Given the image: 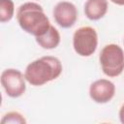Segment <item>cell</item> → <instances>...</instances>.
<instances>
[{
	"instance_id": "1",
	"label": "cell",
	"mask_w": 124,
	"mask_h": 124,
	"mask_svg": "<svg viewBox=\"0 0 124 124\" xmlns=\"http://www.w3.org/2000/svg\"><path fill=\"white\" fill-rule=\"evenodd\" d=\"M16 19L25 32L39 37L44 35L50 27L49 19L41 5L35 2H26L19 6Z\"/></svg>"
},
{
	"instance_id": "2",
	"label": "cell",
	"mask_w": 124,
	"mask_h": 124,
	"mask_svg": "<svg viewBox=\"0 0 124 124\" xmlns=\"http://www.w3.org/2000/svg\"><path fill=\"white\" fill-rule=\"evenodd\" d=\"M62 73V64L57 57L43 56L27 65L25 79L34 86H41L58 78Z\"/></svg>"
},
{
	"instance_id": "3",
	"label": "cell",
	"mask_w": 124,
	"mask_h": 124,
	"mask_svg": "<svg viewBox=\"0 0 124 124\" xmlns=\"http://www.w3.org/2000/svg\"><path fill=\"white\" fill-rule=\"evenodd\" d=\"M100 64L106 76H119L124 70L123 49L115 44L107 45L100 53Z\"/></svg>"
},
{
	"instance_id": "4",
	"label": "cell",
	"mask_w": 124,
	"mask_h": 124,
	"mask_svg": "<svg viewBox=\"0 0 124 124\" xmlns=\"http://www.w3.org/2000/svg\"><path fill=\"white\" fill-rule=\"evenodd\" d=\"M98 45V36L94 28L83 26L75 31L73 36V46L75 51L80 56L92 55Z\"/></svg>"
},
{
	"instance_id": "5",
	"label": "cell",
	"mask_w": 124,
	"mask_h": 124,
	"mask_svg": "<svg viewBox=\"0 0 124 124\" xmlns=\"http://www.w3.org/2000/svg\"><path fill=\"white\" fill-rule=\"evenodd\" d=\"M1 84L8 96L17 98L21 96L26 89L25 77L16 69H6L1 74Z\"/></svg>"
},
{
	"instance_id": "6",
	"label": "cell",
	"mask_w": 124,
	"mask_h": 124,
	"mask_svg": "<svg viewBox=\"0 0 124 124\" xmlns=\"http://www.w3.org/2000/svg\"><path fill=\"white\" fill-rule=\"evenodd\" d=\"M53 16L56 23L63 27H72L78 18V10L76 6L68 1H61L53 9Z\"/></svg>"
},
{
	"instance_id": "7",
	"label": "cell",
	"mask_w": 124,
	"mask_h": 124,
	"mask_svg": "<svg viewBox=\"0 0 124 124\" xmlns=\"http://www.w3.org/2000/svg\"><path fill=\"white\" fill-rule=\"evenodd\" d=\"M115 93L114 84L105 78L94 81L89 88V95L91 99L99 104H105L109 102Z\"/></svg>"
},
{
	"instance_id": "8",
	"label": "cell",
	"mask_w": 124,
	"mask_h": 124,
	"mask_svg": "<svg viewBox=\"0 0 124 124\" xmlns=\"http://www.w3.org/2000/svg\"><path fill=\"white\" fill-rule=\"evenodd\" d=\"M108 11L107 0H87L84 4V14L91 20L102 18Z\"/></svg>"
},
{
	"instance_id": "9",
	"label": "cell",
	"mask_w": 124,
	"mask_h": 124,
	"mask_svg": "<svg viewBox=\"0 0 124 124\" xmlns=\"http://www.w3.org/2000/svg\"><path fill=\"white\" fill-rule=\"evenodd\" d=\"M36 42L39 44L40 46L46 49H52L55 48L60 43V34L58 30L50 25L49 29L42 36L36 37Z\"/></svg>"
},
{
	"instance_id": "10",
	"label": "cell",
	"mask_w": 124,
	"mask_h": 124,
	"mask_svg": "<svg viewBox=\"0 0 124 124\" xmlns=\"http://www.w3.org/2000/svg\"><path fill=\"white\" fill-rule=\"evenodd\" d=\"M15 12V5L12 0H0V21L7 22L12 19Z\"/></svg>"
},
{
	"instance_id": "11",
	"label": "cell",
	"mask_w": 124,
	"mask_h": 124,
	"mask_svg": "<svg viewBox=\"0 0 124 124\" xmlns=\"http://www.w3.org/2000/svg\"><path fill=\"white\" fill-rule=\"evenodd\" d=\"M1 123L2 124H6V123H13V124H15V123L22 124L23 123L24 124V123H26V120L20 113H18L16 111H12V112L6 113L3 116V118L1 119Z\"/></svg>"
},
{
	"instance_id": "12",
	"label": "cell",
	"mask_w": 124,
	"mask_h": 124,
	"mask_svg": "<svg viewBox=\"0 0 124 124\" xmlns=\"http://www.w3.org/2000/svg\"><path fill=\"white\" fill-rule=\"evenodd\" d=\"M119 118H120V121L124 124V105L121 107V108L119 110Z\"/></svg>"
},
{
	"instance_id": "13",
	"label": "cell",
	"mask_w": 124,
	"mask_h": 124,
	"mask_svg": "<svg viewBox=\"0 0 124 124\" xmlns=\"http://www.w3.org/2000/svg\"><path fill=\"white\" fill-rule=\"evenodd\" d=\"M112 3L116 4V5H120V6H124V0H110Z\"/></svg>"
}]
</instances>
